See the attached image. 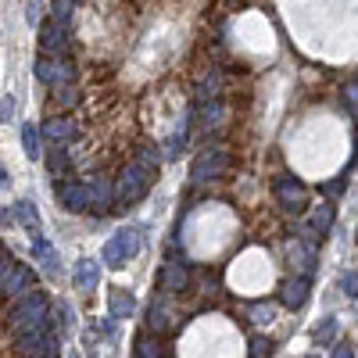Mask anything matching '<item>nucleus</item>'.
Segmentation results:
<instances>
[{"label": "nucleus", "mask_w": 358, "mask_h": 358, "mask_svg": "<svg viewBox=\"0 0 358 358\" xmlns=\"http://www.w3.org/2000/svg\"><path fill=\"white\" fill-rule=\"evenodd\" d=\"M151 183H155V169H147L143 162H133V165L122 169V176H118L115 201H118V204H136L140 197H147Z\"/></svg>", "instance_id": "nucleus-1"}, {"label": "nucleus", "mask_w": 358, "mask_h": 358, "mask_svg": "<svg viewBox=\"0 0 358 358\" xmlns=\"http://www.w3.org/2000/svg\"><path fill=\"white\" fill-rule=\"evenodd\" d=\"M40 319H47V297L40 290L36 294L25 290V297H18V301L11 305V312H8V322H11L15 334L25 330V326H33V322H40Z\"/></svg>", "instance_id": "nucleus-2"}, {"label": "nucleus", "mask_w": 358, "mask_h": 358, "mask_svg": "<svg viewBox=\"0 0 358 358\" xmlns=\"http://www.w3.org/2000/svg\"><path fill=\"white\" fill-rule=\"evenodd\" d=\"M136 255H140V233L136 229H118L111 241L104 244V251H101L108 268H122V262H129Z\"/></svg>", "instance_id": "nucleus-3"}, {"label": "nucleus", "mask_w": 358, "mask_h": 358, "mask_svg": "<svg viewBox=\"0 0 358 358\" xmlns=\"http://www.w3.org/2000/svg\"><path fill=\"white\" fill-rule=\"evenodd\" d=\"M33 280H36L33 268L22 265V262H15V258L4 251V276H0V294H4V297H22L29 287H33Z\"/></svg>", "instance_id": "nucleus-4"}, {"label": "nucleus", "mask_w": 358, "mask_h": 358, "mask_svg": "<svg viewBox=\"0 0 358 358\" xmlns=\"http://www.w3.org/2000/svg\"><path fill=\"white\" fill-rule=\"evenodd\" d=\"M229 169V155L222 147H212V151H201L190 165V179L194 183H208V179H219Z\"/></svg>", "instance_id": "nucleus-5"}, {"label": "nucleus", "mask_w": 358, "mask_h": 358, "mask_svg": "<svg viewBox=\"0 0 358 358\" xmlns=\"http://www.w3.org/2000/svg\"><path fill=\"white\" fill-rule=\"evenodd\" d=\"M273 190H276V201H280V208H283V212L301 215L305 208H308V190H305V183H301V179H294V176H280Z\"/></svg>", "instance_id": "nucleus-6"}, {"label": "nucleus", "mask_w": 358, "mask_h": 358, "mask_svg": "<svg viewBox=\"0 0 358 358\" xmlns=\"http://www.w3.org/2000/svg\"><path fill=\"white\" fill-rule=\"evenodd\" d=\"M101 262H104V258H101ZM101 262H97V258L76 262V268H72V287H76L79 294H94V290H97V283H101Z\"/></svg>", "instance_id": "nucleus-7"}, {"label": "nucleus", "mask_w": 358, "mask_h": 358, "mask_svg": "<svg viewBox=\"0 0 358 358\" xmlns=\"http://www.w3.org/2000/svg\"><path fill=\"white\" fill-rule=\"evenodd\" d=\"M33 76L43 83V86H65V83H72V65H65V62H47V57H40V62L33 65Z\"/></svg>", "instance_id": "nucleus-8"}, {"label": "nucleus", "mask_w": 358, "mask_h": 358, "mask_svg": "<svg viewBox=\"0 0 358 358\" xmlns=\"http://www.w3.org/2000/svg\"><path fill=\"white\" fill-rule=\"evenodd\" d=\"M57 201H62V208L72 212V215L94 208V201H90V187H83V183H65L62 190H57Z\"/></svg>", "instance_id": "nucleus-9"}, {"label": "nucleus", "mask_w": 358, "mask_h": 358, "mask_svg": "<svg viewBox=\"0 0 358 358\" xmlns=\"http://www.w3.org/2000/svg\"><path fill=\"white\" fill-rule=\"evenodd\" d=\"M308 290H312L308 276H294L290 283H283V290H280V301H283L287 308H301V305L308 301Z\"/></svg>", "instance_id": "nucleus-10"}, {"label": "nucleus", "mask_w": 358, "mask_h": 358, "mask_svg": "<svg viewBox=\"0 0 358 358\" xmlns=\"http://www.w3.org/2000/svg\"><path fill=\"white\" fill-rule=\"evenodd\" d=\"M72 136H76V126L69 118H47L43 122V140H50L54 147H65Z\"/></svg>", "instance_id": "nucleus-11"}, {"label": "nucleus", "mask_w": 358, "mask_h": 358, "mask_svg": "<svg viewBox=\"0 0 358 358\" xmlns=\"http://www.w3.org/2000/svg\"><path fill=\"white\" fill-rule=\"evenodd\" d=\"M65 25L62 22H43V29H40V47L47 50V54H54V50H65Z\"/></svg>", "instance_id": "nucleus-12"}, {"label": "nucleus", "mask_w": 358, "mask_h": 358, "mask_svg": "<svg viewBox=\"0 0 358 358\" xmlns=\"http://www.w3.org/2000/svg\"><path fill=\"white\" fill-rule=\"evenodd\" d=\"M190 276H187V265H165L162 268V294H179V290H187Z\"/></svg>", "instance_id": "nucleus-13"}, {"label": "nucleus", "mask_w": 358, "mask_h": 358, "mask_svg": "<svg viewBox=\"0 0 358 358\" xmlns=\"http://www.w3.org/2000/svg\"><path fill=\"white\" fill-rule=\"evenodd\" d=\"M108 312H111L115 319H129V315L136 312V297H133L129 290H111V294H108Z\"/></svg>", "instance_id": "nucleus-14"}, {"label": "nucleus", "mask_w": 358, "mask_h": 358, "mask_svg": "<svg viewBox=\"0 0 358 358\" xmlns=\"http://www.w3.org/2000/svg\"><path fill=\"white\" fill-rule=\"evenodd\" d=\"M33 255L40 258V268L47 276H62V268H57V255H54V248L43 241V236H33Z\"/></svg>", "instance_id": "nucleus-15"}, {"label": "nucleus", "mask_w": 358, "mask_h": 358, "mask_svg": "<svg viewBox=\"0 0 358 358\" xmlns=\"http://www.w3.org/2000/svg\"><path fill=\"white\" fill-rule=\"evenodd\" d=\"M11 215H15L29 233H33V236H40V212H36V204H33V201H18Z\"/></svg>", "instance_id": "nucleus-16"}, {"label": "nucleus", "mask_w": 358, "mask_h": 358, "mask_svg": "<svg viewBox=\"0 0 358 358\" xmlns=\"http://www.w3.org/2000/svg\"><path fill=\"white\" fill-rule=\"evenodd\" d=\"M90 201H94L97 212H108L111 201H115V187L108 183V179H94V183H90Z\"/></svg>", "instance_id": "nucleus-17"}, {"label": "nucleus", "mask_w": 358, "mask_h": 358, "mask_svg": "<svg viewBox=\"0 0 358 358\" xmlns=\"http://www.w3.org/2000/svg\"><path fill=\"white\" fill-rule=\"evenodd\" d=\"M330 226H334V208H330V204H322L319 212L312 215V226L305 229V233H308V241H315V233H326Z\"/></svg>", "instance_id": "nucleus-18"}, {"label": "nucleus", "mask_w": 358, "mask_h": 358, "mask_svg": "<svg viewBox=\"0 0 358 358\" xmlns=\"http://www.w3.org/2000/svg\"><path fill=\"white\" fill-rule=\"evenodd\" d=\"M22 151H25L29 158H40V155H43V151H40V133H36L33 122L22 126Z\"/></svg>", "instance_id": "nucleus-19"}, {"label": "nucleus", "mask_w": 358, "mask_h": 358, "mask_svg": "<svg viewBox=\"0 0 358 358\" xmlns=\"http://www.w3.org/2000/svg\"><path fill=\"white\" fill-rule=\"evenodd\" d=\"M147 326H151V334H165V330H169V315H165V301H155L151 315H147Z\"/></svg>", "instance_id": "nucleus-20"}, {"label": "nucleus", "mask_w": 358, "mask_h": 358, "mask_svg": "<svg viewBox=\"0 0 358 358\" xmlns=\"http://www.w3.org/2000/svg\"><path fill=\"white\" fill-rule=\"evenodd\" d=\"M334 337H337V319L330 315V319H322V322L315 326V341H319V344H330Z\"/></svg>", "instance_id": "nucleus-21"}, {"label": "nucleus", "mask_w": 358, "mask_h": 358, "mask_svg": "<svg viewBox=\"0 0 358 358\" xmlns=\"http://www.w3.org/2000/svg\"><path fill=\"white\" fill-rule=\"evenodd\" d=\"M273 315H276L273 305H255V308H251V322H255V326H268V322H273Z\"/></svg>", "instance_id": "nucleus-22"}, {"label": "nucleus", "mask_w": 358, "mask_h": 358, "mask_svg": "<svg viewBox=\"0 0 358 358\" xmlns=\"http://www.w3.org/2000/svg\"><path fill=\"white\" fill-rule=\"evenodd\" d=\"M136 355H143V358H155V355H165L162 348H158V341H147V337H136Z\"/></svg>", "instance_id": "nucleus-23"}, {"label": "nucleus", "mask_w": 358, "mask_h": 358, "mask_svg": "<svg viewBox=\"0 0 358 358\" xmlns=\"http://www.w3.org/2000/svg\"><path fill=\"white\" fill-rule=\"evenodd\" d=\"M183 147H187V129H179V133L165 143V158H176L179 151H183Z\"/></svg>", "instance_id": "nucleus-24"}, {"label": "nucleus", "mask_w": 358, "mask_h": 358, "mask_svg": "<svg viewBox=\"0 0 358 358\" xmlns=\"http://www.w3.org/2000/svg\"><path fill=\"white\" fill-rule=\"evenodd\" d=\"M136 162H143L147 169H158V162H162L158 147H140V158H136Z\"/></svg>", "instance_id": "nucleus-25"}, {"label": "nucleus", "mask_w": 358, "mask_h": 358, "mask_svg": "<svg viewBox=\"0 0 358 358\" xmlns=\"http://www.w3.org/2000/svg\"><path fill=\"white\" fill-rule=\"evenodd\" d=\"M341 290H344L348 297H358V273H344V276H341Z\"/></svg>", "instance_id": "nucleus-26"}, {"label": "nucleus", "mask_w": 358, "mask_h": 358, "mask_svg": "<svg viewBox=\"0 0 358 358\" xmlns=\"http://www.w3.org/2000/svg\"><path fill=\"white\" fill-rule=\"evenodd\" d=\"M47 165H50V172H62V169H69V155H65V151H54V155L47 158Z\"/></svg>", "instance_id": "nucleus-27"}, {"label": "nucleus", "mask_w": 358, "mask_h": 358, "mask_svg": "<svg viewBox=\"0 0 358 358\" xmlns=\"http://www.w3.org/2000/svg\"><path fill=\"white\" fill-rule=\"evenodd\" d=\"M11 115H15V97L4 94V101H0V122H11Z\"/></svg>", "instance_id": "nucleus-28"}, {"label": "nucleus", "mask_w": 358, "mask_h": 358, "mask_svg": "<svg viewBox=\"0 0 358 358\" xmlns=\"http://www.w3.org/2000/svg\"><path fill=\"white\" fill-rule=\"evenodd\" d=\"M251 355H255V358H262V355H273V341H262V337H255V341H251Z\"/></svg>", "instance_id": "nucleus-29"}, {"label": "nucleus", "mask_w": 358, "mask_h": 358, "mask_svg": "<svg viewBox=\"0 0 358 358\" xmlns=\"http://www.w3.org/2000/svg\"><path fill=\"white\" fill-rule=\"evenodd\" d=\"M69 15H72V0H57V4H54V18L65 22Z\"/></svg>", "instance_id": "nucleus-30"}, {"label": "nucleus", "mask_w": 358, "mask_h": 358, "mask_svg": "<svg viewBox=\"0 0 358 358\" xmlns=\"http://www.w3.org/2000/svg\"><path fill=\"white\" fill-rule=\"evenodd\" d=\"M57 101H62V104H76V90H72V86H69V90L57 86Z\"/></svg>", "instance_id": "nucleus-31"}, {"label": "nucleus", "mask_w": 358, "mask_h": 358, "mask_svg": "<svg viewBox=\"0 0 358 358\" xmlns=\"http://www.w3.org/2000/svg\"><path fill=\"white\" fill-rule=\"evenodd\" d=\"M43 15V4H40V0H29V22H33L36 25V18Z\"/></svg>", "instance_id": "nucleus-32"}, {"label": "nucleus", "mask_w": 358, "mask_h": 358, "mask_svg": "<svg viewBox=\"0 0 358 358\" xmlns=\"http://www.w3.org/2000/svg\"><path fill=\"white\" fill-rule=\"evenodd\" d=\"M348 104L358 111V83H351V86H348Z\"/></svg>", "instance_id": "nucleus-33"}, {"label": "nucleus", "mask_w": 358, "mask_h": 358, "mask_svg": "<svg viewBox=\"0 0 358 358\" xmlns=\"http://www.w3.org/2000/svg\"><path fill=\"white\" fill-rule=\"evenodd\" d=\"M341 190H344V179H334V183L326 187V194H341Z\"/></svg>", "instance_id": "nucleus-34"}, {"label": "nucleus", "mask_w": 358, "mask_h": 358, "mask_svg": "<svg viewBox=\"0 0 358 358\" xmlns=\"http://www.w3.org/2000/svg\"><path fill=\"white\" fill-rule=\"evenodd\" d=\"M334 355H337V358H348V355H351V344H337V351H334Z\"/></svg>", "instance_id": "nucleus-35"}]
</instances>
